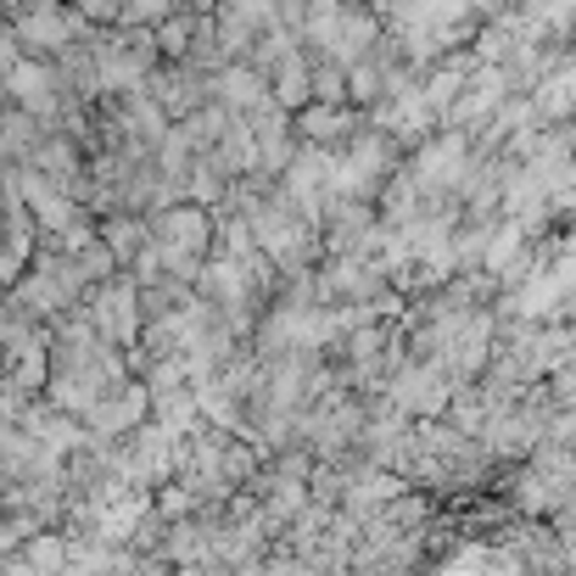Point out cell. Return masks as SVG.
Wrapping results in <instances>:
<instances>
[{"label":"cell","mask_w":576,"mask_h":576,"mask_svg":"<svg viewBox=\"0 0 576 576\" xmlns=\"http://www.w3.org/2000/svg\"><path fill=\"white\" fill-rule=\"evenodd\" d=\"M7 84H12V95H18L29 112H45V101H50V74H45L39 63H18V68L7 74Z\"/></svg>","instance_id":"obj_1"},{"label":"cell","mask_w":576,"mask_h":576,"mask_svg":"<svg viewBox=\"0 0 576 576\" xmlns=\"http://www.w3.org/2000/svg\"><path fill=\"white\" fill-rule=\"evenodd\" d=\"M23 34H29V39H39V45H63L68 23H63V18H50V12H34V18L23 23Z\"/></svg>","instance_id":"obj_2"},{"label":"cell","mask_w":576,"mask_h":576,"mask_svg":"<svg viewBox=\"0 0 576 576\" xmlns=\"http://www.w3.org/2000/svg\"><path fill=\"white\" fill-rule=\"evenodd\" d=\"M124 12H129V18H162L168 0H124Z\"/></svg>","instance_id":"obj_3"}]
</instances>
